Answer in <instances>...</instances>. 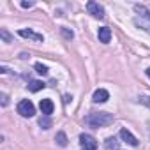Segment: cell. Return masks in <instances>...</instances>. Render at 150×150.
Returning <instances> with one entry per match:
<instances>
[{
	"mask_svg": "<svg viewBox=\"0 0 150 150\" xmlns=\"http://www.w3.org/2000/svg\"><path fill=\"white\" fill-rule=\"evenodd\" d=\"M113 115L111 113H106V111H97V113H90L85 117V124L88 127H94V129H99V127H106L110 124H113Z\"/></svg>",
	"mask_w": 150,
	"mask_h": 150,
	"instance_id": "cell-1",
	"label": "cell"
},
{
	"mask_svg": "<svg viewBox=\"0 0 150 150\" xmlns=\"http://www.w3.org/2000/svg\"><path fill=\"white\" fill-rule=\"evenodd\" d=\"M16 110H18V113H20L21 117H25V118H30V117H34V115H35V108H34V104H32L28 99L20 101Z\"/></svg>",
	"mask_w": 150,
	"mask_h": 150,
	"instance_id": "cell-2",
	"label": "cell"
},
{
	"mask_svg": "<svg viewBox=\"0 0 150 150\" xmlns=\"http://www.w3.org/2000/svg\"><path fill=\"white\" fill-rule=\"evenodd\" d=\"M80 145L85 148V150H97V141L92 134H80Z\"/></svg>",
	"mask_w": 150,
	"mask_h": 150,
	"instance_id": "cell-3",
	"label": "cell"
},
{
	"mask_svg": "<svg viewBox=\"0 0 150 150\" xmlns=\"http://www.w3.org/2000/svg\"><path fill=\"white\" fill-rule=\"evenodd\" d=\"M87 11H88V14H92L94 18H99V20L104 18V9H103L97 2H88V4H87Z\"/></svg>",
	"mask_w": 150,
	"mask_h": 150,
	"instance_id": "cell-4",
	"label": "cell"
},
{
	"mask_svg": "<svg viewBox=\"0 0 150 150\" xmlns=\"http://www.w3.org/2000/svg\"><path fill=\"white\" fill-rule=\"evenodd\" d=\"M134 25L138 28H143L145 32L150 34V14L148 16H136L134 18Z\"/></svg>",
	"mask_w": 150,
	"mask_h": 150,
	"instance_id": "cell-5",
	"label": "cell"
},
{
	"mask_svg": "<svg viewBox=\"0 0 150 150\" xmlns=\"http://www.w3.org/2000/svg\"><path fill=\"white\" fill-rule=\"evenodd\" d=\"M39 108H41L42 115H46V117H50V115L53 113V110H55V106H53V101H51V99H41Z\"/></svg>",
	"mask_w": 150,
	"mask_h": 150,
	"instance_id": "cell-6",
	"label": "cell"
},
{
	"mask_svg": "<svg viewBox=\"0 0 150 150\" xmlns=\"http://www.w3.org/2000/svg\"><path fill=\"white\" fill-rule=\"evenodd\" d=\"M20 35H21V37H27V39H34V41H37V42H42V41H44V37H42L41 34H35V32L30 30V28H28V30H27V28H21V30H20Z\"/></svg>",
	"mask_w": 150,
	"mask_h": 150,
	"instance_id": "cell-7",
	"label": "cell"
},
{
	"mask_svg": "<svg viewBox=\"0 0 150 150\" xmlns=\"http://www.w3.org/2000/svg\"><path fill=\"white\" fill-rule=\"evenodd\" d=\"M92 99H94V103H106L110 99V92L106 88H97L94 92V97Z\"/></svg>",
	"mask_w": 150,
	"mask_h": 150,
	"instance_id": "cell-8",
	"label": "cell"
},
{
	"mask_svg": "<svg viewBox=\"0 0 150 150\" xmlns=\"http://www.w3.org/2000/svg\"><path fill=\"white\" fill-rule=\"evenodd\" d=\"M120 138L125 141V143H129L131 146H136L138 145V139H136V136H132L127 129H120Z\"/></svg>",
	"mask_w": 150,
	"mask_h": 150,
	"instance_id": "cell-9",
	"label": "cell"
},
{
	"mask_svg": "<svg viewBox=\"0 0 150 150\" xmlns=\"http://www.w3.org/2000/svg\"><path fill=\"white\" fill-rule=\"evenodd\" d=\"M97 35H99V41H101V42L108 44V42H110V39H111V30H110L108 27H101Z\"/></svg>",
	"mask_w": 150,
	"mask_h": 150,
	"instance_id": "cell-10",
	"label": "cell"
},
{
	"mask_svg": "<svg viewBox=\"0 0 150 150\" xmlns=\"http://www.w3.org/2000/svg\"><path fill=\"white\" fill-rule=\"evenodd\" d=\"M55 141H57V145H58V146H67V143H69V139H67V136H65V132H64V131H58V132H57Z\"/></svg>",
	"mask_w": 150,
	"mask_h": 150,
	"instance_id": "cell-11",
	"label": "cell"
},
{
	"mask_svg": "<svg viewBox=\"0 0 150 150\" xmlns=\"http://www.w3.org/2000/svg\"><path fill=\"white\" fill-rule=\"evenodd\" d=\"M46 85L42 83V81H39V80H32L30 83H28V90L30 92H39V90H42Z\"/></svg>",
	"mask_w": 150,
	"mask_h": 150,
	"instance_id": "cell-12",
	"label": "cell"
},
{
	"mask_svg": "<svg viewBox=\"0 0 150 150\" xmlns=\"http://www.w3.org/2000/svg\"><path fill=\"white\" fill-rule=\"evenodd\" d=\"M104 146H106V150H118V141H117V138H108L106 143H104Z\"/></svg>",
	"mask_w": 150,
	"mask_h": 150,
	"instance_id": "cell-13",
	"label": "cell"
},
{
	"mask_svg": "<svg viewBox=\"0 0 150 150\" xmlns=\"http://www.w3.org/2000/svg\"><path fill=\"white\" fill-rule=\"evenodd\" d=\"M39 125H41L42 129H50V127L53 125V122H51V118H50V117H46V115H42V117L39 118Z\"/></svg>",
	"mask_w": 150,
	"mask_h": 150,
	"instance_id": "cell-14",
	"label": "cell"
},
{
	"mask_svg": "<svg viewBox=\"0 0 150 150\" xmlns=\"http://www.w3.org/2000/svg\"><path fill=\"white\" fill-rule=\"evenodd\" d=\"M35 71H37L39 74H42V76H44V74H48V67L42 65V64H35Z\"/></svg>",
	"mask_w": 150,
	"mask_h": 150,
	"instance_id": "cell-15",
	"label": "cell"
},
{
	"mask_svg": "<svg viewBox=\"0 0 150 150\" xmlns=\"http://www.w3.org/2000/svg\"><path fill=\"white\" fill-rule=\"evenodd\" d=\"M139 103L145 104L146 108H150V96H141V97H139Z\"/></svg>",
	"mask_w": 150,
	"mask_h": 150,
	"instance_id": "cell-16",
	"label": "cell"
},
{
	"mask_svg": "<svg viewBox=\"0 0 150 150\" xmlns=\"http://www.w3.org/2000/svg\"><path fill=\"white\" fill-rule=\"evenodd\" d=\"M0 35H2V39H4L6 42H11V35L7 34V30H6V28H2V30H0Z\"/></svg>",
	"mask_w": 150,
	"mask_h": 150,
	"instance_id": "cell-17",
	"label": "cell"
},
{
	"mask_svg": "<svg viewBox=\"0 0 150 150\" xmlns=\"http://www.w3.org/2000/svg\"><path fill=\"white\" fill-rule=\"evenodd\" d=\"M0 99H2V106H7V103H9L7 94H0Z\"/></svg>",
	"mask_w": 150,
	"mask_h": 150,
	"instance_id": "cell-18",
	"label": "cell"
},
{
	"mask_svg": "<svg viewBox=\"0 0 150 150\" xmlns=\"http://www.w3.org/2000/svg\"><path fill=\"white\" fill-rule=\"evenodd\" d=\"M62 34H64V35H65L67 39H72V32H69L67 28H62Z\"/></svg>",
	"mask_w": 150,
	"mask_h": 150,
	"instance_id": "cell-19",
	"label": "cell"
},
{
	"mask_svg": "<svg viewBox=\"0 0 150 150\" xmlns=\"http://www.w3.org/2000/svg\"><path fill=\"white\" fill-rule=\"evenodd\" d=\"M32 6H34V2H21V7H25V9L27 7H32Z\"/></svg>",
	"mask_w": 150,
	"mask_h": 150,
	"instance_id": "cell-20",
	"label": "cell"
},
{
	"mask_svg": "<svg viewBox=\"0 0 150 150\" xmlns=\"http://www.w3.org/2000/svg\"><path fill=\"white\" fill-rule=\"evenodd\" d=\"M146 76H148V78H150V67H148V69H146Z\"/></svg>",
	"mask_w": 150,
	"mask_h": 150,
	"instance_id": "cell-21",
	"label": "cell"
}]
</instances>
